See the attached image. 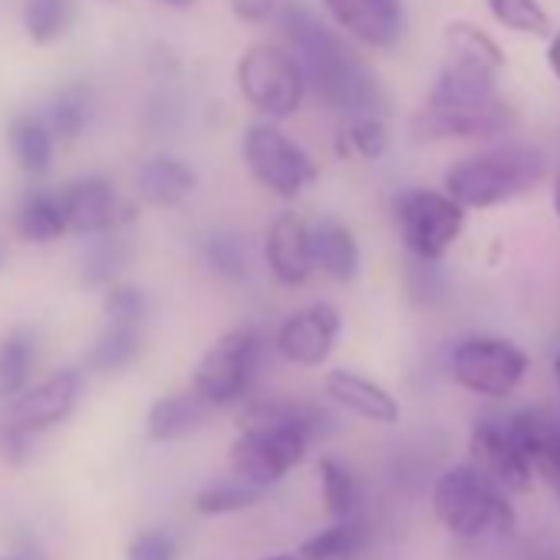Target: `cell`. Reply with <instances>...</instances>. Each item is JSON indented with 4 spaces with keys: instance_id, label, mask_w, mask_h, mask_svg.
Segmentation results:
<instances>
[{
    "instance_id": "cell-17",
    "label": "cell",
    "mask_w": 560,
    "mask_h": 560,
    "mask_svg": "<svg viewBox=\"0 0 560 560\" xmlns=\"http://www.w3.org/2000/svg\"><path fill=\"white\" fill-rule=\"evenodd\" d=\"M311 254H314V267L324 277L337 280V284H350V280L360 277V267H363L360 241L337 218L311 221Z\"/></svg>"
},
{
    "instance_id": "cell-2",
    "label": "cell",
    "mask_w": 560,
    "mask_h": 560,
    "mask_svg": "<svg viewBox=\"0 0 560 560\" xmlns=\"http://www.w3.org/2000/svg\"><path fill=\"white\" fill-rule=\"evenodd\" d=\"M511 122L514 113L498 93V73L448 57L425 106L412 116V136L419 142L491 139Z\"/></svg>"
},
{
    "instance_id": "cell-21",
    "label": "cell",
    "mask_w": 560,
    "mask_h": 560,
    "mask_svg": "<svg viewBox=\"0 0 560 560\" xmlns=\"http://www.w3.org/2000/svg\"><path fill=\"white\" fill-rule=\"evenodd\" d=\"M389 149V129L380 113L343 116L337 126V152L357 162H376Z\"/></svg>"
},
{
    "instance_id": "cell-29",
    "label": "cell",
    "mask_w": 560,
    "mask_h": 560,
    "mask_svg": "<svg viewBox=\"0 0 560 560\" xmlns=\"http://www.w3.org/2000/svg\"><path fill=\"white\" fill-rule=\"evenodd\" d=\"M139 357V327L132 324H113L90 350L86 366L96 373H119Z\"/></svg>"
},
{
    "instance_id": "cell-19",
    "label": "cell",
    "mask_w": 560,
    "mask_h": 560,
    "mask_svg": "<svg viewBox=\"0 0 560 560\" xmlns=\"http://www.w3.org/2000/svg\"><path fill=\"white\" fill-rule=\"evenodd\" d=\"M211 409L214 406L205 402L195 389L162 396V399L152 402L149 419H145L149 439L152 442H178V439H188V435H195L205 425V419H208Z\"/></svg>"
},
{
    "instance_id": "cell-3",
    "label": "cell",
    "mask_w": 560,
    "mask_h": 560,
    "mask_svg": "<svg viewBox=\"0 0 560 560\" xmlns=\"http://www.w3.org/2000/svg\"><path fill=\"white\" fill-rule=\"evenodd\" d=\"M324 412L301 402H260L241 416V435L234 439L228 458L231 471L270 488L284 481L304 458L314 435L324 429Z\"/></svg>"
},
{
    "instance_id": "cell-39",
    "label": "cell",
    "mask_w": 560,
    "mask_h": 560,
    "mask_svg": "<svg viewBox=\"0 0 560 560\" xmlns=\"http://www.w3.org/2000/svg\"><path fill=\"white\" fill-rule=\"evenodd\" d=\"M534 471L553 488V494H557V504H560V439L537 458V465H534Z\"/></svg>"
},
{
    "instance_id": "cell-15",
    "label": "cell",
    "mask_w": 560,
    "mask_h": 560,
    "mask_svg": "<svg viewBox=\"0 0 560 560\" xmlns=\"http://www.w3.org/2000/svg\"><path fill=\"white\" fill-rule=\"evenodd\" d=\"M324 11L330 14L337 31L373 50L396 47L406 27L399 0H324Z\"/></svg>"
},
{
    "instance_id": "cell-45",
    "label": "cell",
    "mask_w": 560,
    "mask_h": 560,
    "mask_svg": "<svg viewBox=\"0 0 560 560\" xmlns=\"http://www.w3.org/2000/svg\"><path fill=\"white\" fill-rule=\"evenodd\" d=\"M0 560H27V557H18V553H8V557H0Z\"/></svg>"
},
{
    "instance_id": "cell-18",
    "label": "cell",
    "mask_w": 560,
    "mask_h": 560,
    "mask_svg": "<svg viewBox=\"0 0 560 560\" xmlns=\"http://www.w3.org/2000/svg\"><path fill=\"white\" fill-rule=\"evenodd\" d=\"M67 224L77 234H106L119 224V198L106 178H80L63 195Z\"/></svg>"
},
{
    "instance_id": "cell-41",
    "label": "cell",
    "mask_w": 560,
    "mask_h": 560,
    "mask_svg": "<svg viewBox=\"0 0 560 560\" xmlns=\"http://www.w3.org/2000/svg\"><path fill=\"white\" fill-rule=\"evenodd\" d=\"M155 4L172 8V11H188V8H195V0H155Z\"/></svg>"
},
{
    "instance_id": "cell-25",
    "label": "cell",
    "mask_w": 560,
    "mask_h": 560,
    "mask_svg": "<svg viewBox=\"0 0 560 560\" xmlns=\"http://www.w3.org/2000/svg\"><path fill=\"white\" fill-rule=\"evenodd\" d=\"M18 231L31 244H47V241H57L60 234H67L70 224H67V211H63L60 195L34 191L18 211Z\"/></svg>"
},
{
    "instance_id": "cell-4",
    "label": "cell",
    "mask_w": 560,
    "mask_h": 560,
    "mask_svg": "<svg viewBox=\"0 0 560 560\" xmlns=\"http://www.w3.org/2000/svg\"><path fill=\"white\" fill-rule=\"evenodd\" d=\"M432 511L448 534L465 540H508L517 527V514L508 501V491L498 488L471 462L455 465L435 478Z\"/></svg>"
},
{
    "instance_id": "cell-9",
    "label": "cell",
    "mask_w": 560,
    "mask_h": 560,
    "mask_svg": "<svg viewBox=\"0 0 560 560\" xmlns=\"http://www.w3.org/2000/svg\"><path fill=\"white\" fill-rule=\"evenodd\" d=\"M264 357V340L254 327H237L224 337H218L208 353L198 360L191 389L211 402L214 409L241 402V396L250 389L257 366Z\"/></svg>"
},
{
    "instance_id": "cell-10",
    "label": "cell",
    "mask_w": 560,
    "mask_h": 560,
    "mask_svg": "<svg viewBox=\"0 0 560 560\" xmlns=\"http://www.w3.org/2000/svg\"><path fill=\"white\" fill-rule=\"evenodd\" d=\"M452 380L485 399H508L527 376V353L504 337H468L452 350Z\"/></svg>"
},
{
    "instance_id": "cell-24",
    "label": "cell",
    "mask_w": 560,
    "mask_h": 560,
    "mask_svg": "<svg viewBox=\"0 0 560 560\" xmlns=\"http://www.w3.org/2000/svg\"><path fill=\"white\" fill-rule=\"evenodd\" d=\"M11 155L27 175H44L54 159V129L37 116L11 122Z\"/></svg>"
},
{
    "instance_id": "cell-8",
    "label": "cell",
    "mask_w": 560,
    "mask_h": 560,
    "mask_svg": "<svg viewBox=\"0 0 560 560\" xmlns=\"http://www.w3.org/2000/svg\"><path fill=\"white\" fill-rule=\"evenodd\" d=\"M465 211L468 208H462L448 191L435 188H409L393 201L399 241L422 264H435L455 247L465 231Z\"/></svg>"
},
{
    "instance_id": "cell-35",
    "label": "cell",
    "mask_w": 560,
    "mask_h": 560,
    "mask_svg": "<svg viewBox=\"0 0 560 560\" xmlns=\"http://www.w3.org/2000/svg\"><path fill=\"white\" fill-rule=\"evenodd\" d=\"M126 560H175V540L165 530H142L132 537Z\"/></svg>"
},
{
    "instance_id": "cell-7",
    "label": "cell",
    "mask_w": 560,
    "mask_h": 560,
    "mask_svg": "<svg viewBox=\"0 0 560 560\" xmlns=\"http://www.w3.org/2000/svg\"><path fill=\"white\" fill-rule=\"evenodd\" d=\"M241 155L250 178L280 201L301 198L320 178V165L314 162V155L304 145H298L284 129H277L270 119L254 122L244 132Z\"/></svg>"
},
{
    "instance_id": "cell-37",
    "label": "cell",
    "mask_w": 560,
    "mask_h": 560,
    "mask_svg": "<svg viewBox=\"0 0 560 560\" xmlns=\"http://www.w3.org/2000/svg\"><path fill=\"white\" fill-rule=\"evenodd\" d=\"M119 267H122L119 244H116V241H103V244H96L93 254H90L86 280H90V284H103V280H109Z\"/></svg>"
},
{
    "instance_id": "cell-42",
    "label": "cell",
    "mask_w": 560,
    "mask_h": 560,
    "mask_svg": "<svg viewBox=\"0 0 560 560\" xmlns=\"http://www.w3.org/2000/svg\"><path fill=\"white\" fill-rule=\"evenodd\" d=\"M264 560H311V557H304L301 550H288V553H273V557H264Z\"/></svg>"
},
{
    "instance_id": "cell-13",
    "label": "cell",
    "mask_w": 560,
    "mask_h": 560,
    "mask_svg": "<svg viewBox=\"0 0 560 560\" xmlns=\"http://www.w3.org/2000/svg\"><path fill=\"white\" fill-rule=\"evenodd\" d=\"M80 393H83L80 373L60 370V373H54L50 380H44L40 386H34V389L14 396V399L4 406V412H0V422L37 435V432H44V429L63 422V419L77 409Z\"/></svg>"
},
{
    "instance_id": "cell-34",
    "label": "cell",
    "mask_w": 560,
    "mask_h": 560,
    "mask_svg": "<svg viewBox=\"0 0 560 560\" xmlns=\"http://www.w3.org/2000/svg\"><path fill=\"white\" fill-rule=\"evenodd\" d=\"M103 311L113 324H132L139 327L142 317H145V294L132 284H116L109 288L106 301H103Z\"/></svg>"
},
{
    "instance_id": "cell-12",
    "label": "cell",
    "mask_w": 560,
    "mask_h": 560,
    "mask_svg": "<svg viewBox=\"0 0 560 560\" xmlns=\"http://www.w3.org/2000/svg\"><path fill=\"white\" fill-rule=\"evenodd\" d=\"M340 311L334 304H311L291 314L277 330V353L301 370H317L330 360L340 340Z\"/></svg>"
},
{
    "instance_id": "cell-38",
    "label": "cell",
    "mask_w": 560,
    "mask_h": 560,
    "mask_svg": "<svg viewBox=\"0 0 560 560\" xmlns=\"http://www.w3.org/2000/svg\"><path fill=\"white\" fill-rule=\"evenodd\" d=\"M231 8L241 21L247 24H264L270 18H277V0H231Z\"/></svg>"
},
{
    "instance_id": "cell-43",
    "label": "cell",
    "mask_w": 560,
    "mask_h": 560,
    "mask_svg": "<svg viewBox=\"0 0 560 560\" xmlns=\"http://www.w3.org/2000/svg\"><path fill=\"white\" fill-rule=\"evenodd\" d=\"M553 211H557V218H560V175H557V182H553Z\"/></svg>"
},
{
    "instance_id": "cell-6",
    "label": "cell",
    "mask_w": 560,
    "mask_h": 560,
    "mask_svg": "<svg viewBox=\"0 0 560 560\" xmlns=\"http://www.w3.org/2000/svg\"><path fill=\"white\" fill-rule=\"evenodd\" d=\"M234 77H237V90L247 100V106L270 122L291 119L311 90L294 50L280 47V44L247 47L237 60Z\"/></svg>"
},
{
    "instance_id": "cell-5",
    "label": "cell",
    "mask_w": 560,
    "mask_h": 560,
    "mask_svg": "<svg viewBox=\"0 0 560 560\" xmlns=\"http://www.w3.org/2000/svg\"><path fill=\"white\" fill-rule=\"evenodd\" d=\"M547 155L537 145H498L455 162L445 172V191L462 208H494L514 201L547 178Z\"/></svg>"
},
{
    "instance_id": "cell-22",
    "label": "cell",
    "mask_w": 560,
    "mask_h": 560,
    "mask_svg": "<svg viewBox=\"0 0 560 560\" xmlns=\"http://www.w3.org/2000/svg\"><path fill=\"white\" fill-rule=\"evenodd\" d=\"M370 544V530L360 517L350 521H334L320 534L307 537L301 544V553L311 560H357Z\"/></svg>"
},
{
    "instance_id": "cell-32",
    "label": "cell",
    "mask_w": 560,
    "mask_h": 560,
    "mask_svg": "<svg viewBox=\"0 0 560 560\" xmlns=\"http://www.w3.org/2000/svg\"><path fill=\"white\" fill-rule=\"evenodd\" d=\"M73 18L70 0H27L24 4V31L34 44H54Z\"/></svg>"
},
{
    "instance_id": "cell-11",
    "label": "cell",
    "mask_w": 560,
    "mask_h": 560,
    "mask_svg": "<svg viewBox=\"0 0 560 560\" xmlns=\"http://www.w3.org/2000/svg\"><path fill=\"white\" fill-rule=\"evenodd\" d=\"M468 455L478 471H485L498 488H504L511 494L527 491L537 475L514 425H511V416L508 419H498V416L478 419L468 435Z\"/></svg>"
},
{
    "instance_id": "cell-30",
    "label": "cell",
    "mask_w": 560,
    "mask_h": 560,
    "mask_svg": "<svg viewBox=\"0 0 560 560\" xmlns=\"http://www.w3.org/2000/svg\"><path fill=\"white\" fill-rule=\"evenodd\" d=\"M34 363V340L27 334H8L0 340V402H11L24 393Z\"/></svg>"
},
{
    "instance_id": "cell-31",
    "label": "cell",
    "mask_w": 560,
    "mask_h": 560,
    "mask_svg": "<svg viewBox=\"0 0 560 560\" xmlns=\"http://www.w3.org/2000/svg\"><path fill=\"white\" fill-rule=\"evenodd\" d=\"M201 257L224 280H241L250 270V250H247L244 237L234 231H211L201 241Z\"/></svg>"
},
{
    "instance_id": "cell-40",
    "label": "cell",
    "mask_w": 560,
    "mask_h": 560,
    "mask_svg": "<svg viewBox=\"0 0 560 560\" xmlns=\"http://www.w3.org/2000/svg\"><path fill=\"white\" fill-rule=\"evenodd\" d=\"M547 67H550V73L557 77V83H560V34H553V37L547 40Z\"/></svg>"
},
{
    "instance_id": "cell-33",
    "label": "cell",
    "mask_w": 560,
    "mask_h": 560,
    "mask_svg": "<svg viewBox=\"0 0 560 560\" xmlns=\"http://www.w3.org/2000/svg\"><path fill=\"white\" fill-rule=\"evenodd\" d=\"M93 116V100L83 86H70L63 90L54 106H50V129L57 139H77Z\"/></svg>"
},
{
    "instance_id": "cell-36",
    "label": "cell",
    "mask_w": 560,
    "mask_h": 560,
    "mask_svg": "<svg viewBox=\"0 0 560 560\" xmlns=\"http://www.w3.org/2000/svg\"><path fill=\"white\" fill-rule=\"evenodd\" d=\"M34 439H37L34 432H24V429L0 422V462L11 465V468H21L34 452Z\"/></svg>"
},
{
    "instance_id": "cell-44",
    "label": "cell",
    "mask_w": 560,
    "mask_h": 560,
    "mask_svg": "<svg viewBox=\"0 0 560 560\" xmlns=\"http://www.w3.org/2000/svg\"><path fill=\"white\" fill-rule=\"evenodd\" d=\"M553 373H557V386H560V357H557V363H553ZM557 419H560V412H557Z\"/></svg>"
},
{
    "instance_id": "cell-23",
    "label": "cell",
    "mask_w": 560,
    "mask_h": 560,
    "mask_svg": "<svg viewBox=\"0 0 560 560\" xmlns=\"http://www.w3.org/2000/svg\"><path fill=\"white\" fill-rule=\"evenodd\" d=\"M442 40H445V50L452 60H465V63H475V67L494 70V73H501V67H504L501 47L471 21H448L442 31Z\"/></svg>"
},
{
    "instance_id": "cell-26",
    "label": "cell",
    "mask_w": 560,
    "mask_h": 560,
    "mask_svg": "<svg viewBox=\"0 0 560 560\" xmlns=\"http://www.w3.org/2000/svg\"><path fill=\"white\" fill-rule=\"evenodd\" d=\"M320 488H324V508L334 521H350L360 517L363 491L357 475L337 462V458H320Z\"/></svg>"
},
{
    "instance_id": "cell-16",
    "label": "cell",
    "mask_w": 560,
    "mask_h": 560,
    "mask_svg": "<svg viewBox=\"0 0 560 560\" xmlns=\"http://www.w3.org/2000/svg\"><path fill=\"white\" fill-rule=\"evenodd\" d=\"M324 389L340 409L353 412L357 419H366L376 425H396L402 419L399 399L386 386H380L376 380L357 370H330L324 380Z\"/></svg>"
},
{
    "instance_id": "cell-1",
    "label": "cell",
    "mask_w": 560,
    "mask_h": 560,
    "mask_svg": "<svg viewBox=\"0 0 560 560\" xmlns=\"http://www.w3.org/2000/svg\"><path fill=\"white\" fill-rule=\"evenodd\" d=\"M277 31L304 67L307 86L324 106L340 116L383 113L386 93L366 60L347 44L343 31H334L304 4H284L277 11Z\"/></svg>"
},
{
    "instance_id": "cell-14",
    "label": "cell",
    "mask_w": 560,
    "mask_h": 560,
    "mask_svg": "<svg viewBox=\"0 0 560 560\" xmlns=\"http://www.w3.org/2000/svg\"><path fill=\"white\" fill-rule=\"evenodd\" d=\"M264 260L277 284L304 288L317 270L311 254V221L298 211H280L264 234Z\"/></svg>"
},
{
    "instance_id": "cell-27",
    "label": "cell",
    "mask_w": 560,
    "mask_h": 560,
    "mask_svg": "<svg viewBox=\"0 0 560 560\" xmlns=\"http://www.w3.org/2000/svg\"><path fill=\"white\" fill-rule=\"evenodd\" d=\"M264 491L267 488H260V485H254V481H247V478H241V475L231 471V478H221V481L201 488L198 498H195V508L201 514H211V517H218V514H237V511L257 504L264 498Z\"/></svg>"
},
{
    "instance_id": "cell-20",
    "label": "cell",
    "mask_w": 560,
    "mask_h": 560,
    "mask_svg": "<svg viewBox=\"0 0 560 560\" xmlns=\"http://www.w3.org/2000/svg\"><path fill=\"white\" fill-rule=\"evenodd\" d=\"M198 178L195 172L182 162V159H172V155H155L149 159L139 175H136V188L139 195L149 201V205H159V208H172L178 201H185L191 191H195Z\"/></svg>"
},
{
    "instance_id": "cell-28",
    "label": "cell",
    "mask_w": 560,
    "mask_h": 560,
    "mask_svg": "<svg viewBox=\"0 0 560 560\" xmlns=\"http://www.w3.org/2000/svg\"><path fill=\"white\" fill-rule=\"evenodd\" d=\"M494 24H501L511 34L521 37H537V40H550L553 27L547 11L540 8V0H485Z\"/></svg>"
}]
</instances>
